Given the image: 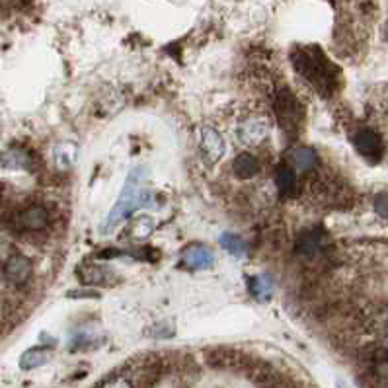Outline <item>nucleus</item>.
Instances as JSON below:
<instances>
[{
    "label": "nucleus",
    "mask_w": 388,
    "mask_h": 388,
    "mask_svg": "<svg viewBox=\"0 0 388 388\" xmlns=\"http://www.w3.org/2000/svg\"><path fill=\"white\" fill-rule=\"evenodd\" d=\"M12 256V240L4 230H0V261H6Z\"/></svg>",
    "instance_id": "obj_21"
},
{
    "label": "nucleus",
    "mask_w": 388,
    "mask_h": 388,
    "mask_svg": "<svg viewBox=\"0 0 388 388\" xmlns=\"http://www.w3.org/2000/svg\"><path fill=\"white\" fill-rule=\"evenodd\" d=\"M102 388H133V382L127 377H111Z\"/></svg>",
    "instance_id": "obj_23"
},
{
    "label": "nucleus",
    "mask_w": 388,
    "mask_h": 388,
    "mask_svg": "<svg viewBox=\"0 0 388 388\" xmlns=\"http://www.w3.org/2000/svg\"><path fill=\"white\" fill-rule=\"evenodd\" d=\"M12 225L22 232H40L49 225V213L41 205H30L14 215Z\"/></svg>",
    "instance_id": "obj_4"
},
{
    "label": "nucleus",
    "mask_w": 388,
    "mask_h": 388,
    "mask_svg": "<svg viewBox=\"0 0 388 388\" xmlns=\"http://www.w3.org/2000/svg\"><path fill=\"white\" fill-rule=\"evenodd\" d=\"M239 140L244 147H258L269 137V123L264 118H254L240 123Z\"/></svg>",
    "instance_id": "obj_5"
},
{
    "label": "nucleus",
    "mask_w": 388,
    "mask_h": 388,
    "mask_svg": "<svg viewBox=\"0 0 388 388\" xmlns=\"http://www.w3.org/2000/svg\"><path fill=\"white\" fill-rule=\"evenodd\" d=\"M275 184H277L279 193L283 197H293L299 189V181H297V174L295 170L289 168V166H283L279 168L277 176H275Z\"/></svg>",
    "instance_id": "obj_15"
},
{
    "label": "nucleus",
    "mask_w": 388,
    "mask_h": 388,
    "mask_svg": "<svg viewBox=\"0 0 388 388\" xmlns=\"http://www.w3.org/2000/svg\"><path fill=\"white\" fill-rule=\"evenodd\" d=\"M275 291V281L269 275H256L250 279V293L254 299H258L259 302H266L273 297Z\"/></svg>",
    "instance_id": "obj_13"
},
{
    "label": "nucleus",
    "mask_w": 388,
    "mask_h": 388,
    "mask_svg": "<svg viewBox=\"0 0 388 388\" xmlns=\"http://www.w3.org/2000/svg\"><path fill=\"white\" fill-rule=\"evenodd\" d=\"M149 172L145 166H137L129 172L125 179V186L121 189L120 200L111 207L108 217L102 225V234H110L111 230L118 229L121 223L129 219L135 211L145 209L152 205V191L147 184Z\"/></svg>",
    "instance_id": "obj_1"
},
{
    "label": "nucleus",
    "mask_w": 388,
    "mask_h": 388,
    "mask_svg": "<svg viewBox=\"0 0 388 388\" xmlns=\"http://www.w3.org/2000/svg\"><path fill=\"white\" fill-rule=\"evenodd\" d=\"M108 275H111L108 269L88 268V269H84V271H82L80 279H82L84 283H90V285H100V283H104V281L108 279Z\"/></svg>",
    "instance_id": "obj_20"
},
{
    "label": "nucleus",
    "mask_w": 388,
    "mask_h": 388,
    "mask_svg": "<svg viewBox=\"0 0 388 388\" xmlns=\"http://www.w3.org/2000/svg\"><path fill=\"white\" fill-rule=\"evenodd\" d=\"M353 143H355V149L359 150V154H363L365 159L377 160L382 154V139H380L377 131L361 129L355 135Z\"/></svg>",
    "instance_id": "obj_8"
},
{
    "label": "nucleus",
    "mask_w": 388,
    "mask_h": 388,
    "mask_svg": "<svg viewBox=\"0 0 388 388\" xmlns=\"http://www.w3.org/2000/svg\"><path fill=\"white\" fill-rule=\"evenodd\" d=\"M293 65L314 88L322 94H332L338 86V69L326 59L318 47H305L293 53Z\"/></svg>",
    "instance_id": "obj_2"
},
{
    "label": "nucleus",
    "mask_w": 388,
    "mask_h": 388,
    "mask_svg": "<svg viewBox=\"0 0 388 388\" xmlns=\"http://www.w3.org/2000/svg\"><path fill=\"white\" fill-rule=\"evenodd\" d=\"M31 261L22 254H12L10 258L4 261V277L10 281L12 285H26L31 277Z\"/></svg>",
    "instance_id": "obj_7"
},
{
    "label": "nucleus",
    "mask_w": 388,
    "mask_h": 388,
    "mask_svg": "<svg viewBox=\"0 0 388 388\" xmlns=\"http://www.w3.org/2000/svg\"><path fill=\"white\" fill-rule=\"evenodd\" d=\"M51 359V351L47 348H31L26 353H22L20 357V369L24 371H31L41 365H45Z\"/></svg>",
    "instance_id": "obj_16"
},
{
    "label": "nucleus",
    "mask_w": 388,
    "mask_h": 388,
    "mask_svg": "<svg viewBox=\"0 0 388 388\" xmlns=\"http://www.w3.org/2000/svg\"><path fill=\"white\" fill-rule=\"evenodd\" d=\"M200 150L207 164L219 162L225 154V140L219 135V131L213 127H203L200 135Z\"/></svg>",
    "instance_id": "obj_6"
},
{
    "label": "nucleus",
    "mask_w": 388,
    "mask_h": 388,
    "mask_svg": "<svg viewBox=\"0 0 388 388\" xmlns=\"http://www.w3.org/2000/svg\"><path fill=\"white\" fill-rule=\"evenodd\" d=\"M324 244H326V240H324L322 230L312 229L300 234L299 240H297V250H299L300 254L314 256V254H318L320 250L324 248Z\"/></svg>",
    "instance_id": "obj_11"
},
{
    "label": "nucleus",
    "mask_w": 388,
    "mask_h": 388,
    "mask_svg": "<svg viewBox=\"0 0 388 388\" xmlns=\"http://www.w3.org/2000/svg\"><path fill=\"white\" fill-rule=\"evenodd\" d=\"M220 246L227 250L230 256H234V258L244 259L248 256V244L240 239L239 234H232V232L220 234Z\"/></svg>",
    "instance_id": "obj_17"
},
{
    "label": "nucleus",
    "mask_w": 388,
    "mask_h": 388,
    "mask_svg": "<svg viewBox=\"0 0 388 388\" xmlns=\"http://www.w3.org/2000/svg\"><path fill=\"white\" fill-rule=\"evenodd\" d=\"M273 110L277 115L281 127L287 133H295L299 129L300 120H302V108H300L299 98L289 88H279L273 100Z\"/></svg>",
    "instance_id": "obj_3"
},
{
    "label": "nucleus",
    "mask_w": 388,
    "mask_h": 388,
    "mask_svg": "<svg viewBox=\"0 0 388 388\" xmlns=\"http://www.w3.org/2000/svg\"><path fill=\"white\" fill-rule=\"evenodd\" d=\"M375 211H377L378 217L388 219V193H380L375 200Z\"/></svg>",
    "instance_id": "obj_22"
},
{
    "label": "nucleus",
    "mask_w": 388,
    "mask_h": 388,
    "mask_svg": "<svg viewBox=\"0 0 388 388\" xmlns=\"http://www.w3.org/2000/svg\"><path fill=\"white\" fill-rule=\"evenodd\" d=\"M0 160L6 168H30L31 164V156L22 149H8Z\"/></svg>",
    "instance_id": "obj_18"
},
{
    "label": "nucleus",
    "mask_w": 388,
    "mask_h": 388,
    "mask_svg": "<svg viewBox=\"0 0 388 388\" xmlns=\"http://www.w3.org/2000/svg\"><path fill=\"white\" fill-rule=\"evenodd\" d=\"M79 159V147L70 140L59 143L55 150H53V160H55V166L59 170H69L76 164Z\"/></svg>",
    "instance_id": "obj_10"
},
{
    "label": "nucleus",
    "mask_w": 388,
    "mask_h": 388,
    "mask_svg": "<svg viewBox=\"0 0 388 388\" xmlns=\"http://www.w3.org/2000/svg\"><path fill=\"white\" fill-rule=\"evenodd\" d=\"M184 266L188 269H193V271H203V269H211L215 266V252L207 246H189L186 252H184Z\"/></svg>",
    "instance_id": "obj_9"
},
{
    "label": "nucleus",
    "mask_w": 388,
    "mask_h": 388,
    "mask_svg": "<svg viewBox=\"0 0 388 388\" xmlns=\"http://www.w3.org/2000/svg\"><path fill=\"white\" fill-rule=\"evenodd\" d=\"M152 232H154V220H152V217H149V215H145V217H139L137 220H133V225H131L129 229L131 239L135 240L149 239Z\"/></svg>",
    "instance_id": "obj_19"
},
{
    "label": "nucleus",
    "mask_w": 388,
    "mask_h": 388,
    "mask_svg": "<svg viewBox=\"0 0 388 388\" xmlns=\"http://www.w3.org/2000/svg\"><path fill=\"white\" fill-rule=\"evenodd\" d=\"M232 170H234L236 178L252 179L254 176H258L259 160L254 154H250V152H242L232 162Z\"/></svg>",
    "instance_id": "obj_12"
},
{
    "label": "nucleus",
    "mask_w": 388,
    "mask_h": 388,
    "mask_svg": "<svg viewBox=\"0 0 388 388\" xmlns=\"http://www.w3.org/2000/svg\"><path fill=\"white\" fill-rule=\"evenodd\" d=\"M289 160L300 172H310V170L316 166V162H318L316 152L309 149V147H297V149H293L289 152Z\"/></svg>",
    "instance_id": "obj_14"
}]
</instances>
